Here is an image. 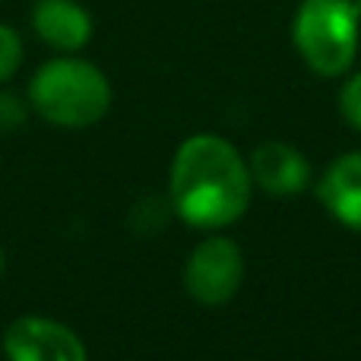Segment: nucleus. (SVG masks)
Instances as JSON below:
<instances>
[{
	"label": "nucleus",
	"mask_w": 361,
	"mask_h": 361,
	"mask_svg": "<svg viewBox=\"0 0 361 361\" xmlns=\"http://www.w3.org/2000/svg\"><path fill=\"white\" fill-rule=\"evenodd\" d=\"M339 111H343V118L349 121L355 130H361V73H355L343 86V95H339Z\"/></svg>",
	"instance_id": "9d476101"
},
{
	"label": "nucleus",
	"mask_w": 361,
	"mask_h": 361,
	"mask_svg": "<svg viewBox=\"0 0 361 361\" xmlns=\"http://www.w3.org/2000/svg\"><path fill=\"white\" fill-rule=\"evenodd\" d=\"M10 361H86V345L70 326L48 317H16L4 333Z\"/></svg>",
	"instance_id": "39448f33"
},
{
	"label": "nucleus",
	"mask_w": 361,
	"mask_h": 361,
	"mask_svg": "<svg viewBox=\"0 0 361 361\" xmlns=\"http://www.w3.org/2000/svg\"><path fill=\"white\" fill-rule=\"evenodd\" d=\"M355 0H301L292 42L301 61L320 76H343L358 54Z\"/></svg>",
	"instance_id": "7ed1b4c3"
},
{
	"label": "nucleus",
	"mask_w": 361,
	"mask_h": 361,
	"mask_svg": "<svg viewBox=\"0 0 361 361\" xmlns=\"http://www.w3.org/2000/svg\"><path fill=\"white\" fill-rule=\"evenodd\" d=\"M25 121V108L16 95L0 92V130H13Z\"/></svg>",
	"instance_id": "9b49d317"
},
{
	"label": "nucleus",
	"mask_w": 361,
	"mask_h": 361,
	"mask_svg": "<svg viewBox=\"0 0 361 361\" xmlns=\"http://www.w3.org/2000/svg\"><path fill=\"white\" fill-rule=\"evenodd\" d=\"M23 63V38L16 29L0 23V82H6Z\"/></svg>",
	"instance_id": "1a4fd4ad"
},
{
	"label": "nucleus",
	"mask_w": 361,
	"mask_h": 361,
	"mask_svg": "<svg viewBox=\"0 0 361 361\" xmlns=\"http://www.w3.org/2000/svg\"><path fill=\"white\" fill-rule=\"evenodd\" d=\"M247 165L254 180L273 197H295L311 180L307 159L295 146L282 143V140H267L263 146H257Z\"/></svg>",
	"instance_id": "423d86ee"
},
{
	"label": "nucleus",
	"mask_w": 361,
	"mask_h": 361,
	"mask_svg": "<svg viewBox=\"0 0 361 361\" xmlns=\"http://www.w3.org/2000/svg\"><path fill=\"white\" fill-rule=\"evenodd\" d=\"M355 6H358V13H361V0H355Z\"/></svg>",
	"instance_id": "ddd939ff"
},
{
	"label": "nucleus",
	"mask_w": 361,
	"mask_h": 361,
	"mask_svg": "<svg viewBox=\"0 0 361 361\" xmlns=\"http://www.w3.org/2000/svg\"><path fill=\"white\" fill-rule=\"evenodd\" d=\"M32 25L38 38L57 51H80L92 38V16L73 0H38Z\"/></svg>",
	"instance_id": "0eeeda50"
},
{
	"label": "nucleus",
	"mask_w": 361,
	"mask_h": 361,
	"mask_svg": "<svg viewBox=\"0 0 361 361\" xmlns=\"http://www.w3.org/2000/svg\"><path fill=\"white\" fill-rule=\"evenodd\" d=\"M29 102L48 124L89 127L99 124L111 108V82L95 63L57 57L35 70Z\"/></svg>",
	"instance_id": "f03ea898"
},
{
	"label": "nucleus",
	"mask_w": 361,
	"mask_h": 361,
	"mask_svg": "<svg viewBox=\"0 0 361 361\" xmlns=\"http://www.w3.org/2000/svg\"><path fill=\"white\" fill-rule=\"evenodd\" d=\"M175 212L193 228H225L250 206L254 175L228 140L193 133L178 146L169 178Z\"/></svg>",
	"instance_id": "f257e3e1"
},
{
	"label": "nucleus",
	"mask_w": 361,
	"mask_h": 361,
	"mask_svg": "<svg viewBox=\"0 0 361 361\" xmlns=\"http://www.w3.org/2000/svg\"><path fill=\"white\" fill-rule=\"evenodd\" d=\"M317 193L336 222L361 231V152L336 159L320 178Z\"/></svg>",
	"instance_id": "6e6552de"
},
{
	"label": "nucleus",
	"mask_w": 361,
	"mask_h": 361,
	"mask_svg": "<svg viewBox=\"0 0 361 361\" xmlns=\"http://www.w3.org/2000/svg\"><path fill=\"white\" fill-rule=\"evenodd\" d=\"M244 279V254L228 238H206L184 267V288L197 305L219 307L238 295Z\"/></svg>",
	"instance_id": "20e7f679"
},
{
	"label": "nucleus",
	"mask_w": 361,
	"mask_h": 361,
	"mask_svg": "<svg viewBox=\"0 0 361 361\" xmlns=\"http://www.w3.org/2000/svg\"><path fill=\"white\" fill-rule=\"evenodd\" d=\"M4 263H6V260H4V250H0V273H4Z\"/></svg>",
	"instance_id": "f8f14e48"
}]
</instances>
